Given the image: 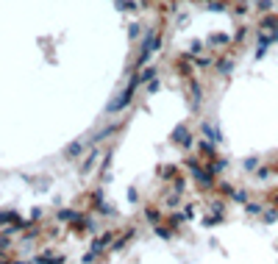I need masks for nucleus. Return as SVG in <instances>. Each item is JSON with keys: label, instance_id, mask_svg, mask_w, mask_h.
Wrapping results in <instances>:
<instances>
[{"label": "nucleus", "instance_id": "6", "mask_svg": "<svg viewBox=\"0 0 278 264\" xmlns=\"http://www.w3.org/2000/svg\"><path fill=\"white\" fill-rule=\"evenodd\" d=\"M256 164H259V162H256V159H248V162H245V170H253Z\"/></svg>", "mask_w": 278, "mask_h": 264}, {"label": "nucleus", "instance_id": "4", "mask_svg": "<svg viewBox=\"0 0 278 264\" xmlns=\"http://www.w3.org/2000/svg\"><path fill=\"white\" fill-rule=\"evenodd\" d=\"M259 9H261V12H270L272 3H270V0H259Z\"/></svg>", "mask_w": 278, "mask_h": 264}, {"label": "nucleus", "instance_id": "3", "mask_svg": "<svg viewBox=\"0 0 278 264\" xmlns=\"http://www.w3.org/2000/svg\"><path fill=\"white\" fill-rule=\"evenodd\" d=\"M272 220H278V212H275V208H270V212L264 214V223H272Z\"/></svg>", "mask_w": 278, "mask_h": 264}, {"label": "nucleus", "instance_id": "7", "mask_svg": "<svg viewBox=\"0 0 278 264\" xmlns=\"http://www.w3.org/2000/svg\"><path fill=\"white\" fill-rule=\"evenodd\" d=\"M128 34H131V36H139V25H136V23H133V25H131V28H128Z\"/></svg>", "mask_w": 278, "mask_h": 264}, {"label": "nucleus", "instance_id": "1", "mask_svg": "<svg viewBox=\"0 0 278 264\" xmlns=\"http://www.w3.org/2000/svg\"><path fill=\"white\" fill-rule=\"evenodd\" d=\"M172 136H175V142H178V145H192V134L187 131V125H178V128H175V134H172Z\"/></svg>", "mask_w": 278, "mask_h": 264}, {"label": "nucleus", "instance_id": "2", "mask_svg": "<svg viewBox=\"0 0 278 264\" xmlns=\"http://www.w3.org/2000/svg\"><path fill=\"white\" fill-rule=\"evenodd\" d=\"M81 150H83V145H78V142H75V145L67 147V156H81Z\"/></svg>", "mask_w": 278, "mask_h": 264}, {"label": "nucleus", "instance_id": "5", "mask_svg": "<svg viewBox=\"0 0 278 264\" xmlns=\"http://www.w3.org/2000/svg\"><path fill=\"white\" fill-rule=\"evenodd\" d=\"M153 73H156V70H145V73L139 75V81H148V78H153Z\"/></svg>", "mask_w": 278, "mask_h": 264}]
</instances>
